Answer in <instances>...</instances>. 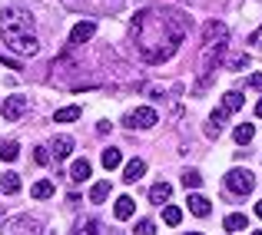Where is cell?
<instances>
[{
	"instance_id": "6da1fadb",
	"label": "cell",
	"mask_w": 262,
	"mask_h": 235,
	"mask_svg": "<svg viewBox=\"0 0 262 235\" xmlns=\"http://www.w3.org/2000/svg\"><path fill=\"white\" fill-rule=\"evenodd\" d=\"M186 30H189V17L179 10H153V7H146L133 20L136 50L153 66L176 57V50L186 40Z\"/></svg>"
},
{
	"instance_id": "7a4b0ae2",
	"label": "cell",
	"mask_w": 262,
	"mask_h": 235,
	"mask_svg": "<svg viewBox=\"0 0 262 235\" xmlns=\"http://www.w3.org/2000/svg\"><path fill=\"white\" fill-rule=\"evenodd\" d=\"M0 37L13 53H24V57H33L40 50L37 33H33V20L24 10H0Z\"/></svg>"
},
{
	"instance_id": "3957f363",
	"label": "cell",
	"mask_w": 262,
	"mask_h": 235,
	"mask_svg": "<svg viewBox=\"0 0 262 235\" xmlns=\"http://www.w3.org/2000/svg\"><path fill=\"white\" fill-rule=\"evenodd\" d=\"M226 46H229V30L219 20H209L203 27V57H199V89L209 86L212 73H216L219 60H223Z\"/></svg>"
},
{
	"instance_id": "277c9868",
	"label": "cell",
	"mask_w": 262,
	"mask_h": 235,
	"mask_svg": "<svg viewBox=\"0 0 262 235\" xmlns=\"http://www.w3.org/2000/svg\"><path fill=\"white\" fill-rule=\"evenodd\" d=\"M226 189L236 192V196H249L256 189V179H252L249 169H229L226 172Z\"/></svg>"
},
{
	"instance_id": "5b68a950",
	"label": "cell",
	"mask_w": 262,
	"mask_h": 235,
	"mask_svg": "<svg viewBox=\"0 0 262 235\" xmlns=\"http://www.w3.org/2000/svg\"><path fill=\"white\" fill-rule=\"evenodd\" d=\"M27 109H30V100H27V96H7L4 106H0V113H4L7 123H17Z\"/></svg>"
},
{
	"instance_id": "8992f818",
	"label": "cell",
	"mask_w": 262,
	"mask_h": 235,
	"mask_svg": "<svg viewBox=\"0 0 262 235\" xmlns=\"http://www.w3.org/2000/svg\"><path fill=\"white\" fill-rule=\"evenodd\" d=\"M156 123H160V116H156L153 106H140L126 116V126H133V129H149V126H156Z\"/></svg>"
},
{
	"instance_id": "52a82bcc",
	"label": "cell",
	"mask_w": 262,
	"mask_h": 235,
	"mask_svg": "<svg viewBox=\"0 0 262 235\" xmlns=\"http://www.w3.org/2000/svg\"><path fill=\"white\" fill-rule=\"evenodd\" d=\"M93 33H96V24H93V20H80V24L70 30V46L90 43V40H93Z\"/></svg>"
},
{
	"instance_id": "ba28073f",
	"label": "cell",
	"mask_w": 262,
	"mask_h": 235,
	"mask_svg": "<svg viewBox=\"0 0 262 235\" xmlns=\"http://www.w3.org/2000/svg\"><path fill=\"white\" fill-rule=\"evenodd\" d=\"M7 235H40V222L30 216H20L10 222V229H7Z\"/></svg>"
},
{
	"instance_id": "9c48e42d",
	"label": "cell",
	"mask_w": 262,
	"mask_h": 235,
	"mask_svg": "<svg viewBox=\"0 0 262 235\" xmlns=\"http://www.w3.org/2000/svg\"><path fill=\"white\" fill-rule=\"evenodd\" d=\"M133 212H136V199H133V196H120V199H116V205H113V216L120 219V222L133 219Z\"/></svg>"
},
{
	"instance_id": "30bf717a",
	"label": "cell",
	"mask_w": 262,
	"mask_h": 235,
	"mask_svg": "<svg viewBox=\"0 0 262 235\" xmlns=\"http://www.w3.org/2000/svg\"><path fill=\"white\" fill-rule=\"evenodd\" d=\"M143 172H146V162H143V159H129L126 166H123V182H140L143 179Z\"/></svg>"
},
{
	"instance_id": "8fae6325",
	"label": "cell",
	"mask_w": 262,
	"mask_h": 235,
	"mask_svg": "<svg viewBox=\"0 0 262 235\" xmlns=\"http://www.w3.org/2000/svg\"><path fill=\"white\" fill-rule=\"evenodd\" d=\"M169 196H173V185H169L166 179H160V182L149 185V202H153V205H163Z\"/></svg>"
},
{
	"instance_id": "7c38bea8",
	"label": "cell",
	"mask_w": 262,
	"mask_h": 235,
	"mask_svg": "<svg viewBox=\"0 0 262 235\" xmlns=\"http://www.w3.org/2000/svg\"><path fill=\"white\" fill-rule=\"evenodd\" d=\"M70 153H73V139H70V136H57V139L50 143V156L57 159V162H60V159H67Z\"/></svg>"
},
{
	"instance_id": "4fadbf2b",
	"label": "cell",
	"mask_w": 262,
	"mask_h": 235,
	"mask_svg": "<svg viewBox=\"0 0 262 235\" xmlns=\"http://www.w3.org/2000/svg\"><path fill=\"white\" fill-rule=\"evenodd\" d=\"M189 212H192V216H199V219H206V216L212 212L209 199H206V196H199V192H192V196H189Z\"/></svg>"
},
{
	"instance_id": "5bb4252c",
	"label": "cell",
	"mask_w": 262,
	"mask_h": 235,
	"mask_svg": "<svg viewBox=\"0 0 262 235\" xmlns=\"http://www.w3.org/2000/svg\"><path fill=\"white\" fill-rule=\"evenodd\" d=\"M90 176H93V166H90L86 159H77V162L70 166V179L73 182H86Z\"/></svg>"
},
{
	"instance_id": "9a60e30c",
	"label": "cell",
	"mask_w": 262,
	"mask_h": 235,
	"mask_svg": "<svg viewBox=\"0 0 262 235\" xmlns=\"http://www.w3.org/2000/svg\"><path fill=\"white\" fill-rule=\"evenodd\" d=\"M243 100H246L243 93H236V89H229V93L223 96V109H226V113H239V109H243Z\"/></svg>"
},
{
	"instance_id": "2e32d148",
	"label": "cell",
	"mask_w": 262,
	"mask_h": 235,
	"mask_svg": "<svg viewBox=\"0 0 262 235\" xmlns=\"http://www.w3.org/2000/svg\"><path fill=\"white\" fill-rule=\"evenodd\" d=\"M0 192H7V196L20 192V176L17 172H4V176H0Z\"/></svg>"
},
{
	"instance_id": "e0dca14e",
	"label": "cell",
	"mask_w": 262,
	"mask_h": 235,
	"mask_svg": "<svg viewBox=\"0 0 262 235\" xmlns=\"http://www.w3.org/2000/svg\"><path fill=\"white\" fill-rule=\"evenodd\" d=\"M53 192H57V189H53L50 179H40V182H33V185H30V196H33V199H50Z\"/></svg>"
},
{
	"instance_id": "ac0fdd59",
	"label": "cell",
	"mask_w": 262,
	"mask_h": 235,
	"mask_svg": "<svg viewBox=\"0 0 262 235\" xmlns=\"http://www.w3.org/2000/svg\"><path fill=\"white\" fill-rule=\"evenodd\" d=\"M232 136H236V143H239V146H249V143H252V136H256V129H252V123H239Z\"/></svg>"
},
{
	"instance_id": "d6986e66",
	"label": "cell",
	"mask_w": 262,
	"mask_h": 235,
	"mask_svg": "<svg viewBox=\"0 0 262 235\" xmlns=\"http://www.w3.org/2000/svg\"><path fill=\"white\" fill-rule=\"evenodd\" d=\"M223 225H226V232H243L246 225H249V219H246L243 212H232V216H226Z\"/></svg>"
},
{
	"instance_id": "ffe728a7",
	"label": "cell",
	"mask_w": 262,
	"mask_h": 235,
	"mask_svg": "<svg viewBox=\"0 0 262 235\" xmlns=\"http://www.w3.org/2000/svg\"><path fill=\"white\" fill-rule=\"evenodd\" d=\"M20 156V146L13 139H7V143H0V159H4V162H13V159Z\"/></svg>"
},
{
	"instance_id": "44dd1931",
	"label": "cell",
	"mask_w": 262,
	"mask_h": 235,
	"mask_svg": "<svg viewBox=\"0 0 262 235\" xmlns=\"http://www.w3.org/2000/svg\"><path fill=\"white\" fill-rule=\"evenodd\" d=\"M103 166H106V169L123 166V153H120V149H103Z\"/></svg>"
},
{
	"instance_id": "7402d4cb",
	"label": "cell",
	"mask_w": 262,
	"mask_h": 235,
	"mask_svg": "<svg viewBox=\"0 0 262 235\" xmlns=\"http://www.w3.org/2000/svg\"><path fill=\"white\" fill-rule=\"evenodd\" d=\"M57 123H73V120H80V106H63V109H57V116H53Z\"/></svg>"
},
{
	"instance_id": "603a6c76",
	"label": "cell",
	"mask_w": 262,
	"mask_h": 235,
	"mask_svg": "<svg viewBox=\"0 0 262 235\" xmlns=\"http://www.w3.org/2000/svg\"><path fill=\"white\" fill-rule=\"evenodd\" d=\"M106 196H110V182H96L90 189V202H106Z\"/></svg>"
},
{
	"instance_id": "cb8c5ba5",
	"label": "cell",
	"mask_w": 262,
	"mask_h": 235,
	"mask_svg": "<svg viewBox=\"0 0 262 235\" xmlns=\"http://www.w3.org/2000/svg\"><path fill=\"white\" fill-rule=\"evenodd\" d=\"M163 222H166V225H179V222H183V209L166 205V209H163Z\"/></svg>"
},
{
	"instance_id": "d4e9b609",
	"label": "cell",
	"mask_w": 262,
	"mask_h": 235,
	"mask_svg": "<svg viewBox=\"0 0 262 235\" xmlns=\"http://www.w3.org/2000/svg\"><path fill=\"white\" fill-rule=\"evenodd\" d=\"M183 185H186V189H199V185H203V176H199L196 169L183 172Z\"/></svg>"
},
{
	"instance_id": "484cf974",
	"label": "cell",
	"mask_w": 262,
	"mask_h": 235,
	"mask_svg": "<svg viewBox=\"0 0 262 235\" xmlns=\"http://www.w3.org/2000/svg\"><path fill=\"white\" fill-rule=\"evenodd\" d=\"M133 235H156L153 219H140V222H136V229H133Z\"/></svg>"
},
{
	"instance_id": "4316f807",
	"label": "cell",
	"mask_w": 262,
	"mask_h": 235,
	"mask_svg": "<svg viewBox=\"0 0 262 235\" xmlns=\"http://www.w3.org/2000/svg\"><path fill=\"white\" fill-rule=\"evenodd\" d=\"M243 66H249V57H246V53H239V57L229 60V70H243Z\"/></svg>"
},
{
	"instance_id": "83f0119b",
	"label": "cell",
	"mask_w": 262,
	"mask_h": 235,
	"mask_svg": "<svg viewBox=\"0 0 262 235\" xmlns=\"http://www.w3.org/2000/svg\"><path fill=\"white\" fill-rule=\"evenodd\" d=\"M226 116H229V113H226V109H223V106H219V109H216V113H212V120H209V123H212V126H216V129H223V123H226Z\"/></svg>"
},
{
	"instance_id": "f1b7e54d",
	"label": "cell",
	"mask_w": 262,
	"mask_h": 235,
	"mask_svg": "<svg viewBox=\"0 0 262 235\" xmlns=\"http://www.w3.org/2000/svg\"><path fill=\"white\" fill-rule=\"evenodd\" d=\"M33 159H37L40 166H47V162H50V153H47L43 146H37V149H33Z\"/></svg>"
},
{
	"instance_id": "f546056e",
	"label": "cell",
	"mask_w": 262,
	"mask_h": 235,
	"mask_svg": "<svg viewBox=\"0 0 262 235\" xmlns=\"http://www.w3.org/2000/svg\"><path fill=\"white\" fill-rule=\"evenodd\" d=\"M246 86H249V89H262V73H252V77L246 80Z\"/></svg>"
},
{
	"instance_id": "4dcf8cb0",
	"label": "cell",
	"mask_w": 262,
	"mask_h": 235,
	"mask_svg": "<svg viewBox=\"0 0 262 235\" xmlns=\"http://www.w3.org/2000/svg\"><path fill=\"white\" fill-rule=\"evenodd\" d=\"M256 216H259V219H262V202H256Z\"/></svg>"
},
{
	"instance_id": "1f68e13d",
	"label": "cell",
	"mask_w": 262,
	"mask_h": 235,
	"mask_svg": "<svg viewBox=\"0 0 262 235\" xmlns=\"http://www.w3.org/2000/svg\"><path fill=\"white\" fill-rule=\"evenodd\" d=\"M256 116H259V120H262V100H259V106H256Z\"/></svg>"
},
{
	"instance_id": "d6a6232c",
	"label": "cell",
	"mask_w": 262,
	"mask_h": 235,
	"mask_svg": "<svg viewBox=\"0 0 262 235\" xmlns=\"http://www.w3.org/2000/svg\"><path fill=\"white\" fill-rule=\"evenodd\" d=\"M70 235H86V232H83V229H73V232H70Z\"/></svg>"
},
{
	"instance_id": "836d02e7",
	"label": "cell",
	"mask_w": 262,
	"mask_h": 235,
	"mask_svg": "<svg viewBox=\"0 0 262 235\" xmlns=\"http://www.w3.org/2000/svg\"><path fill=\"white\" fill-rule=\"evenodd\" d=\"M0 222H4V209H0Z\"/></svg>"
},
{
	"instance_id": "e575fe53",
	"label": "cell",
	"mask_w": 262,
	"mask_h": 235,
	"mask_svg": "<svg viewBox=\"0 0 262 235\" xmlns=\"http://www.w3.org/2000/svg\"><path fill=\"white\" fill-rule=\"evenodd\" d=\"M189 235H203V232H189Z\"/></svg>"
},
{
	"instance_id": "d590c367",
	"label": "cell",
	"mask_w": 262,
	"mask_h": 235,
	"mask_svg": "<svg viewBox=\"0 0 262 235\" xmlns=\"http://www.w3.org/2000/svg\"><path fill=\"white\" fill-rule=\"evenodd\" d=\"M252 235H262V232H252Z\"/></svg>"
}]
</instances>
